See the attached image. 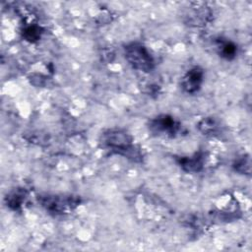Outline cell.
Wrapping results in <instances>:
<instances>
[{
    "instance_id": "1",
    "label": "cell",
    "mask_w": 252,
    "mask_h": 252,
    "mask_svg": "<svg viewBox=\"0 0 252 252\" xmlns=\"http://www.w3.org/2000/svg\"><path fill=\"white\" fill-rule=\"evenodd\" d=\"M102 148L122 155L133 161H140L142 155L139 149L133 145V137L123 129H108L104 131L99 139Z\"/></svg>"
},
{
    "instance_id": "2",
    "label": "cell",
    "mask_w": 252,
    "mask_h": 252,
    "mask_svg": "<svg viewBox=\"0 0 252 252\" xmlns=\"http://www.w3.org/2000/svg\"><path fill=\"white\" fill-rule=\"evenodd\" d=\"M124 56L132 68L149 73L155 68V59L148 48L140 42H130L124 46Z\"/></svg>"
},
{
    "instance_id": "3",
    "label": "cell",
    "mask_w": 252,
    "mask_h": 252,
    "mask_svg": "<svg viewBox=\"0 0 252 252\" xmlns=\"http://www.w3.org/2000/svg\"><path fill=\"white\" fill-rule=\"evenodd\" d=\"M37 200L49 214L53 215L67 214L81 203V198L74 195H40Z\"/></svg>"
},
{
    "instance_id": "4",
    "label": "cell",
    "mask_w": 252,
    "mask_h": 252,
    "mask_svg": "<svg viewBox=\"0 0 252 252\" xmlns=\"http://www.w3.org/2000/svg\"><path fill=\"white\" fill-rule=\"evenodd\" d=\"M149 129L156 135L174 137L181 130V124L170 115L160 114L150 121Z\"/></svg>"
},
{
    "instance_id": "5",
    "label": "cell",
    "mask_w": 252,
    "mask_h": 252,
    "mask_svg": "<svg viewBox=\"0 0 252 252\" xmlns=\"http://www.w3.org/2000/svg\"><path fill=\"white\" fill-rule=\"evenodd\" d=\"M203 81L204 70L199 66H195L188 70L183 76L181 80V87L185 93L195 94L200 90Z\"/></svg>"
},
{
    "instance_id": "6",
    "label": "cell",
    "mask_w": 252,
    "mask_h": 252,
    "mask_svg": "<svg viewBox=\"0 0 252 252\" xmlns=\"http://www.w3.org/2000/svg\"><path fill=\"white\" fill-rule=\"evenodd\" d=\"M178 165L188 173L199 172L203 169L205 162V153L198 152L191 157H179L176 158Z\"/></svg>"
},
{
    "instance_id": "7",
    "label": "cell",
    "mask_w": 252,
    "mask_h": 252,
    "mask_svg": "<svg viewBox=\"0 0 252 252\" xmlns=\"http://www.w3.org/2000/svg\"><path fill=\"white\" fill-rule=\"evenodd\" d=\"M28 196V191L25 188H16L7 194L5 202L7 207L13 211L19 210Z\"/></svg>"
},
{
    "instance_id": "8",
    "label": "cell",
    "mask_w": 252,
    "mask_h": 252,
    "mask_svg": "<svg viewBox=\"0 0 252 252\" xmlns=\"http://www.w3.org/2000/svg\"><path fill=\"white\" fill-rule=\"evenodd\" d=\"M220 56L226 60H232L237 54V45L228 39L218 38L216 40Z\"/></svg>"
},
{
    "instance_id": "9",
    "label": "cell",
    "mask_w": 252,
    "mask_h": 252,
    "mask_svg": "<svg viewBox=\"0 0 252 252\" xmlns=\"http://www.w3.org/2000/svg\"><path fill=\"white\" fill-rule=\"evenodd\" d=\"M42 32H43V30L40 26L35 24H31L29 26H26L23 29L22 35L25 40L30 42H35L41 37Z\"/></svg>"
},
{
    "instance_id": "10",
    "label": "cell",
    "mask_w": 252,
    "mask_h": 252,
    "mask_svg": "<svg viewBox=\"0 0 252 252\" xmlns=\"http://www.w3.org/2000/svg\"><path fill=\"white\" fill-rule=\"evenodd\" d=\"M233 168L235 171L241 174H250L251 171V160L248 155H243L239 157L233 162Z\"/></svg>"
},
{
    "instance_id": "11",
    "label": "cell",
    "mask_w": 252,
    "mask_h": 252,
    "mask_svg": "<svg viewBox=\"0 0 252 252\" xmlns=\"http://www.w3.org/2000/svg\"><path fill=\"white\" fill-rule=\"evenodd\" d=\"M198 128L204 135H210L217 132L219 124L214 117H207L199 122Z\"/></svg>"
},
{
    "instance_id": "12",
    "label": "cell",
    "mask_w": 252,
    "mask_h": 252,
    "mask_svg": "<svg viewBox=\"0 0 252 252\" xmlns=\"http://www.w3.org/2000/svg\"><path fill=\"white\" fill-rule=\"evenodd\" d=\"M31 83L34 86H43L44 84V79L41 75H34V76H32V79H31Z\"/></svg>"
}]
</instances>
